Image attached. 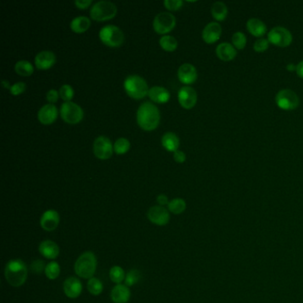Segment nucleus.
Masks as SVG:
<instances>
[{
  "label": "nucleus",
  "mask_w": 303,
  "mask_h": 303,
  "mask_svg": "<svg viewBox=\"0 0 303 303\" xmlns=\"http://www.w3.org/2000/svg\"><path fill=\"white\" fill-rule=\"evenodd\" d=\"M137 123L144 131H154L160 123V111L156 105L150 102L140 104L136 114Z\"/></svg>",
  "instance_id": "nucleus-1"
},
{
  "label": "nucleus",
  "mask_w": 303,
  "mask_h": 303,
  "mask_svg": "<svg viewBox=\"0 0 303 303\" xmlns=\"http://www.w3.org/2000/svg\"><path fill=\"white\" fill-rule=\"evenodd\" d=\"M5 277L12 287L23 286L28 277L26 264L20 259L9 260L5 268Z\"/></svg>",
  "instance_id": "nucleus-2"
},
{
  "label": "nucleus",
  "mask_w": 303,
  "mask_h": 303,
  "mask_svg": "<svg viewBox=\"0 0 303 303\" xmlns=\"http://www.w3.org/2000/svg\"><path fill=\"white\" fill-rule=\"evenodd\" d=\"M96 268L97 259L94 253L86 252L77 258L74 270L77 276L81 278L91 279L96 271Z\"/></svg>",
  "instance_id": "nucleus-3"
},
{
  "label": "nucleus",
  "mask_w": 303,
  "mask_h": 303,
  "mask_svg": "<svg viewBox=\"0 0 303 303\" xmlns=\"http://www.w3.org/2000/svg\"><path fill=\"white\" fill-rule=\"evenodd\" d=\"M124 88L128 96L135 100H140L148 95L150 88L146 80L138 75H130L124 82Z\"/></svg>",
  "instance_id": "nucleus-4"
},
{
  "label": "nucleus",
  "mask_w": 303,
  "mask_h": 303,
  "mask_svg": "<svg viewBox=\"0 0 303 303\" xmlns=\"http://www.w3.org/2000/svg\"><path fill=\"white\" fill-rule=\"evenodd\" d=\"M117 8L115 4L110 1H99L91 7L90 16L93 21L104 22L111 20L116 16Z\"/></svg>",
  "instance_id": "nucleus-5"
},
{
  "label": "nucleus",
  "mask_w": 303,
  "mask_h": 303,
  "mask_svg": "<svg viewBox=\"0 0 303 303\" xmlns=\"http://www.w3.org/2000/svg\"><path fill=\"white\" fill-rule=\"evenodd\" d=\"M100 41L110 47H119L125 41V35L120 28L115 25H106L99 32Z\"/></svg>",
  "instance_id": "nucleus-6"
},
{
  "label": "nucleus",
  "mask_w": 303,
  "mask_h": 303,
  "mask_svg": "<svg viewBox=\"0 0 303 303\" xmlns=\"http://www.w3.org/2000/svg\"><path fill=\"white\" fill-rule=\"evenodd\" d=\"M60 113L64 122L70 125L80 123L84 117L83 109L78 104L72 102H67L62 104Z\"/></svg>",
  "instance_id": "nucleus-7"
},
{
  "label": "nucleus",
  "mask_w": 303,
  "mask_h": 303,
  "mask_svg": "<svg viewBox=\"0 0 303 303\" xmlns=\"http://www.w3.org/2000/svg\"><path fill=\"white\" fill-rule=\"evenodd\" d=\"M268 40L276 47H289L293 42V35L285 27H275L268 33Z\"/></svg>",
  "instance_id": "nucleus-8"
},
{
  "label": "nucleus",
  "mask_w": 303,
  "mask_h": 303,
  "mask_svg": "<svg viewBox=\"0 0 303 303\" xmlns=\"http://www.w3.org/2000/svg\"><path fill=\"white\" fill-rule=\"evenodd\" d=\"M176 25V18L168 12H162L157 14L153 21V29L157 33H169Z\"/></svg>",
  "instance_id": "nucleus-9"
},
{
  "label": "nucleus",
  "mask_w": 303,
  "mask_h": 303,
  "mask_svg": "<svg viewBox=\"0 0 303 303\" xmlns=\"http://www.w3.org/2000/svg\"><path fill=\"white\" fill-rule=\"evenodd\" d=\"M276 104L283 110H295L300 104V99L295 92L291 89L280 90L276 95Z\"/></svg>",
  "instance_id": "nucleus-10"
},
{
  "label": "nucleus",
  "mask_w": 303,
  "mask_h": 303,
  "mask_svg": "<svg viewBox=\"0 0 303 303\" xmlns=\"http://www.w3.org/2000/svg\"><path fill=\"white\" fill-rule=\"evenodd\" d=\"M93 149L94 156L100 160L109 159L114 152V145L111 140L104 135L97 137L94 140Z\"/></svg>",
  "instance_id": "nucleus-11"
},
{
  "label": "nucleus",
  "mask_w": 303,
  "mask_h": 303,
  "mask_svg": "<svg viewBox=\"0 0 303 303\" xmlns=\"http://www.w3.org/2000/svg\"><path fill=\"white\" fill-rule=\"evenodd\" d=\"M147 217L150 221L157 226H166L170 220L169 211L161 206L150 207L147 213Z\"/></svg>",
  "instance_id": "nucleus-12"
},
{
  "label": "nucleus",
  "mask_w": 303,
  "mask_h": 303,
  "mask_svg": "<svg viewBox=\"0 0 303 303\" xmlns=\"http://www.w3.org/2000/svg\"><path fill=\"white\" fill-rule=\"evenodd\" d=\"M178 100L185 110H191L197 104V94L196 90L189 86L183 87L178 93Z\"/></svg>",
  "instance_id": "nucleus-13"
},
{
  "label": "nucleus",
  "mask_w": 303,
  "mask_h": 303,
  "mask_svg": "<svg viewBox=\"0 0 303 303\" xmlns=\"http://www.w3.org/2000/svg\"><path fill=\"white\" fill-rule=\"evenodd\" d=\"M59 223H60V215L56 211L53 209L46 211L40 219V226L44 230L48 232L56 230Z\"/></svg>",
  "instance_id": "nucleus-14"
},
{
  "label": "nucleus",
  "mask_w": 303,
  "mask_h": 303,
  "mask_svg": "<svg viewBox=\"0 0 303 303\" xmlns=\"http://www.w3.org/2000/svg\"><path fill=\"white\" fill-rule=\"evenodd\" d=\"M178 78L184 85H191L197 79V69L190 64H181L178 69Z\"/></svg>",
  "instance_id": "nucleus-15"
},
{
  "label": "nucleus",
  "mask_w": 303,
  "mask_h": 303,
  "mask_svg": "<svg viewBox=\"0 0 303 303\" xmlns=\"http://www.w3.org/2000/svg\"><path fill=\"white\" fill-rule=\"evenodd\" d=\"M58 117V110L54 104H46L37 112L40 123L48 126L53 124Z\"/></svg>",
  "instance_id": "nucleus-16"
},
{
  "label": "nucleus",
  "mask_w": 303,
  "mask_h": 303,
  "mask_svg": "<svg viewBox=\"0 0 303 303\" xmlns=\"http://www.w3.org/2000/svg\"><path fill=\"white\" fill-rule=\"evenodd\" d=\"M56 63V56L52 51H42L35 57V65L38 70H47L51 69Z\"/></svg>",
  "instance_id": "nucleus-17"
},
{
  "label": "nucleus",
  "mask_w": 303,
  "mask_h": 303,
  "mask_svg": "<svg viewBox=\"0 0 303 303\" xmlns=\"http://www.w3.org/2000/svg\"><path fill=\"white\" fill-rule=\"evenodd\" d=\"M221 32H223V29L220 24L213 22L207 24V26L204 28L202 37L207 44L215 43L216 41L220 39Z\"/></svg>",
  "instance_id": "nucleus-18"
},
{
  "label": "nucleus",
  "mask_w": 303,
  "mask_h": 303,
  "mask_svg": "<svg viewBox=\"0 0 303 303\" xmlns=\"http://www.w3.org/2000/svg\"><path fill=\"white\" fill-rule=\"evenodd\" d=\"M83 286L77 277H70L65 280L64 284V291L65 295L70 299H76L82 293Z\"/></svg>",
  "instance_id": "nucleus-19"
},
{
  "label": "nucleus",
  "mask_w": 303,
  "mask_h": 303,
  "mask_svg": "<svg viewBox=\"0 0 303 303\" xmlns=\"http://www.w3.org/2000/svg\"><path fill=\"white\" fill-rule=\"evenodd\" d=\"M216 55L220 60L224 62H230L237 56V49L228 42L220 43L216 47Z\"/></svg>",
  "instance_id": "nucleus-20"
},
{
  "label": "nucleus",
  "mask_w": 303,
  "mask_h": 303,
  "mask_svg": "<svg viewBox=\"0 0 303 303\" xmlns=\"http://www.w3.org/2000/svg\"><path fill=\"white\" fill-rule=\"evenodd\" d=\"M148 96L150 97V100L157 103V104H167L170 100L171 94L167 88L163 87H150L148 93Z\"/></svg>",
  "instance_id": "nucleus-21"
},
{
  "label": "nucleus",
  "mask_w": 303,
  "mask_h": 303,
  "mask_svg": "<svg viewBox=\"0 0 303 303\" xmlns=\"http://www.w3.org/2000/svg\"><path fill=\"white\" fill-rule=\"evenodd\" d=\"M38 250H39L41 255H43L45 258L50 259V260H54L60 253L58 245L51 240H45L43 242H41L39 247H38Z\"/></svg>",
  "instance_id": "nucleus-22"
},
{
  "label": "nucleus",
  "mask_w": 303,
  "mask_h": 303,
  "mask_svg": "<svg viewBox=\"0 0 303 303\" xmlns=\"http://www.w3.org/2000/svg\"><path fill=\"white\" fill-rule=\"evenodd\" d=\"M114 303H127L130 300L131 292L126 285H117L110 293Z\"/></svg>",
  "instance_id": "nucleus-23"
},
{
  "label": "nucleus",
  "mask_w": 303,
  "mask_h": 303,
  "mask_svg": "<svg viewBox=\"0 0 303 303\" xmlns=\"http://www.w3.org/2000/svg\"><path fill=\"white\" fill-rule=\"evenodd\" d=\"M247 28L248 31L254 37H261L267 32L266 24L258 18H251L247 21Z\"/></svg>",
  "instance_id": "nucleus-24"
},
{
  "label": "nucleus",
  "mask_w": 303,
  "mask_h": 303,
  "mask_svg": "<svg viewBox=\"0 0 303 303\" xmlns=\"http://www.w3.org/2000/svg\"><path fill=\"white\" fill-rule=\"evenodd\" d=\"M162 146L169 152H175L179 150L180 147V139L176 133L173 132H167L164 134L161 139Z\"/></svg>",
  "instance_id": "nucleus-25"
},
{
  "label": "nucleus",
  "mask_w": 303,
  "mask_h": 303,
  "mask_svg": "<svg viewBox=\"0 0 303 303\" xmlns=\"http://www.w3.org/2000/svg\"><path fill=\"white\" fill-rule=\"evenodd\" d=\"M90 26V19L86 16L76 17L70 23V29L75 33H84L88 30Z\"/></svg>",
  "instance_id": "nucleus-26"
},
{
  "label": "nucleus",
  "mask_w": 303,
  "mask_h": 303,
  "mask_svg": "<svg viewBox=\"0 0 303 303\" xmlns=\"http://www.w3.org/2000/svg\"><path fill=\"white\" fill-rule=\"evenodd\" d=\"M228 7H227L226 4H224V2H215L212 6L211 8V13H212V16L213 17L214 20L218 21V22H221L226 19L228 16Z\"/></svg>",
  "instance_id": "nucleus-27"
},
{
  "label": "nucleus",
  "mask_w": 303,
  "mask_h": 303,
  "mask_svg": "<svg viewBox=\"0 0 303 303\" xmlns=\"http://www.w3.org/2000/svg\"><path fill=\"white\" fill-rule=\"evenodd\" d=\"M14 71L22 77H30L33 74L34 66L28 60H19L14 65Z\"/></svg>",
  "instance_id": "nucleus-28"
},
{
  "label": "nucleus",
  "mask_w": 303,
  "mask_h": 303,
  "mask_svg": "<svg viewBox=\"0 0 303 303\" xmlns=\"http://www.w3.org/2000/svg\"><path fill=\"white\" fill-rule=\"evenodd\" d=\"M159 45L163 50L167 52H173L177 49L178 47V41L175 37L169 35H166L163 37H160Z\"/></svg>",
  "instance_id": "nucleus-29"
},
{
  "label": "nucleus",
  "mask_w": 303,
  "mask_h": 303,
  "mask_svg": "<svg viewBox=\"0 0 303 303\" xmlns=\"http://www.w3.org/2000/svg\"><path fill=\"white\" fill-rule=\"evenodd\" d=\"M168 211L173 214H180L186 210V202L183 198H174L167 205Z\"/></svg>",
  "instance_id": "nucleus-30"
},
{
  "label": "nucleus",
  "mask_w": 303,
  "mask_h": 303,
  "mask_svg": "<svg viewBox=\"0 0 303 303\" xmlns=\"http://www.w3.org/2000/svg\"><path fill=\"white\" fill-rule=\"evenodd\" d=\"M87 290L92 295H94V296L100 295L104 291V285L98 278L93 277V278L89 279L88 283H87Z\"/></svg>",
  "instance_id": "nucleus-31"
},
{
  "label": "nucleus",
  "mask_w": 303,
  "mask_h": 303,
  "mask_svg": "<svg viewBox=\"0 0 303 303\" xmlns=\"http://www.w3.org/2000/svg\"><path fill=\"white\" fill-rule=\"evenodd\" d=\"M110 277L113 283L120 285L126 279V274L121 267L114 266L110 269Z\"/></svg>",
  "instance_id": "nucleus-32"
},
{
  "label": "nucleus",
  "mask_w": 303,
  "mask_h": 303,
  "mask_svg": "<svg viewBox=\"0 0 303 303\" xmlns=\"http://www.w3.org/2000/svg\"><path fill=\"white\" fill-rule=\"evenodd\" d=\"M130 150V142L127 138H118L114 144V151L117 155H123Z\"/></svg>",
  "instance_id": "nucleus-33"
},
{
  "label": "nucleus",
  "mask_w": 303,
  "mask_h": 303,
  "mask_svg": "<svg viewBox=\"0 0 303 303\" xmlns=\"http://www.w3.org/2000/svg\"><path fill=\"white\" fill-rule=\"evenodd\" d=\"M60 265L57 264L56 261H51L47 264L45 270V274L47 278L50 280L56 279L57 277L60 276Z\"/></svg>",
  "instance_id": "nucleus-34"
},
{
  "label": "nucleus",
  "mask_w": 303,
  "mask_h": 303,
  "mask_svg": "<svg viewBox=\"0 0 303 303\" xmlns=\"http://www.w3.org/2000/svg\"><path fill=\"white\" fill-rule=\"evenodd\" d=\"M231 41H232L233 47L237 50H242L247 46V37L241 31H237L236 33H234Z\"/></svg>",
  "instance_id": "nucleus-35"
},
{
  "label": "nucleus",
  "mask_w": 303,
  "mask_h": 303,
  "mask_svg": "<svg viewBox=\"0 0 303 303\" xmlns=\"http://www.w3.org/2000/svg\"><path fill=\"white\" fill-rule=\"evenodd\" d=\"M59 93H60V98L64 100V103L71 102L72 98L74 97L73 88L68 84H65V85L60 87Z\"/></svg>",
  "instance_id": "nucleus-36"
},
{
  "label": "nucleus",
  "mask_w": 303,
  "mask_h": 303,
  "mask_svg": "<svg viewBox=\"0 0 303 303\" xmlns=\"http://www.w3.org/2000/svg\"><path fill=\"white\" fill-rule=\"evenodd\" d=\"M140 279V272L138 270H132L127 274L125 284L127 287H133V285L138 283Z\"/></svg>",
  "instance_id": "nucleus-37"
},
{
  "label": "nucleus",
  "mask_w": 303,
  "mask_h": 303,
  "mask_svg": "<svg viewBox=\"0 0 303 303\" xmlns=\"http://www.w3.org/2000/svg\"><path fill=\"white\" fill-rule=\"evenodd\" d=\"M269 47H270V42L268 38L260 37L255 41V43L253 45V49L257 53H264L265 51L268 50Z\"/></svg>",
  "instance_id": "nucleus-38"
},
{
  "label": "nucleus",
  "mask_w": 303,
  "mask_h": 303,
  "mask_svg": "<svg viewBox=\"0 0 303 303\" xmlns=\"http://www.w3.org/2000/svg\"><path fill=\"white\" fill-rule=\"evenodd\" d=\"M46 264L45 261L41 260H36L32 261V264H30V270L33 272L34 274L40 275L42 274L43 271L46 270Z\"/></svg>",
  "instance_id": "nucleus-39"
},
{
  "label": "nucleus",
  "mask_w": 303,
  "mask_h": 303,
  "mask_svg": "<svg viewBox=\"0 0 303 303\" xmlns=\"http://www.w3.org/2000/svg\"><path fill=\"white\" fill-rule=\"evenodd\" d=\"M184 2L181 0H166L164 1V6L166 7L167 10L177 11L179 10L183 7Z\"/></svg>",
  "instance_id": "nucleus-40"
},
{
  "label": "nucleus",
  "mask_w": 303,
  "mask_h": 303,
  "mask_svg": "<svg viewBox=\"0 0 303 303\" xmlns=\"http://www.w3.org/2000/svg\"><path fill=\"white\" fill-rule=\"evenodd\" d=\"M26 91V84L24 82H17L11 86L10 93L13 96H18Z\"/></svg>",
  "instance_id": "nucleus-41"
},
{
  "label": "nucleus",
  "mask_w": 303,
  "mask_h": 303,
  "mask_svg": "<svg viewBox=\"0 0 303 303\" xmlns=\"http://www.w3.org/2000/svg\"><path fill=\"white\" fill-rule=\"evenodd\" d=\"M60 96V93L55 89H50L47 93V100L51 104H55Z\"/></svg>",
  "instance_id": "nucleus-42"
},
{
  "label": "nucleus",
  "mask_w": 303,
  "mask_h": 303,
  "mask_svg": "<svg viewBox=\"0 0 303 303\" xmlns=\"http://www.w3.org/2000/svg\"><path fill=\"white\" fill-rule=\"evenodd\" d=\"M173 159L178 164H183L186 161V154L184 151L178 150L173 152Z\"/></svg>",
  "instance_id": "nucleus-43"
},
{
  "label": "nucleus",
  "mask_w": 303,
  "mask_h": 303,
  "mask_svg": "<svg viewBox=\"0 0 303 303\" xmlns=\"http://www.w3.org/2000/svg\"><path fill=\"white\" fill-rule=\"evenodd\" d=\"M93 3L92 0H76L75 5L79 9H87Z\"/></svg>",
  "instance_id": "nucleus-44"
},
{
  "label": "nucleus",
  "mask_w": 303,
  "mask_h": 303,
  "mask_svg": "<svg viewBox=\"0 0 303 303\" xmlns=\"http://www.w3.org/2000/svg\"><path fill=\"white\" fill-rule=\"evenodd\" d=\"M157 203L159 204V206H161V207H164V206L169 204L168 197L166 195H164V194H160V195L157 196Z\"/></svg>",
  "instance_id": "nucleus-45"
},
{
  "label": "nucleus",
  "mask_w": 303,
  "mask_h": 303,
  "mask_svg": "<svg viewBox=\"0 0 303 303\" xmlns=\"http://www.w3.org/2000/svg\"><path fill=\"white\" fill-rule=\"evenodd\" d=\"M295 71H296L297 75L300 78H303V60H301L299 64H297L296 70Z\"/></svg>",
  "instance_id": "nucleus-46"
},
{
  "label": "nucleus",
  "mask_w": 303,
  "mask_h": 303,
  "mask_svg": "<svg viewBox=\"0 0 303 303\" xmlns=\"http://www.w3.org/2000/svg\"><path fill=\"white\" fill-rule=\"evenodd\" d=\"M1 84H2V87H3L5 89H9V90H10V84H9V82H8L7 80H2V81H1Z\"/></svg>",
  "instance_id": "nucleus-47"
},
{
  "label": "nucleus",
  "mask_w": 303,
  "mask_h": 303,
  "mask_svg": "<svg viewBox=\"0 0 303 303\" xmlns=\"http://www.w3.org/2000/svg\"><path fill=\"white\" fill-rule=\"evenodd\" d=\"M287 69L289 71H293V70H296V67L294 66L293 64H289L287 65Z\"/></svg>",
  "instance_id": "nucleus-48"
}]
</instances>
